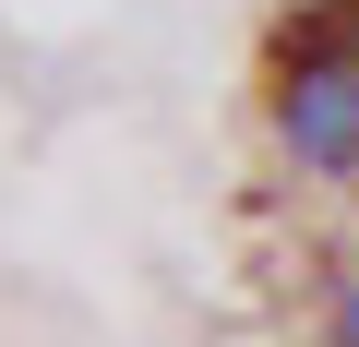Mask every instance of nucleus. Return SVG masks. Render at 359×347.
Returning <instances> with one entry per match:
<instances>
[{
	"label": "nucleus",
	"mask_w": 359,
	"mask_h": 347,
	"mask_svg": "<svg viewBox=\"0 0 359 347\" xmlns=\"http://www.w3.org/2000/svg\"><path fill=\"white\" fill-rule=\"evenodd\" d=\"M276 144L311 168V180H347L359 168V48L335 36H276Z\"/></svg>",
	"instance_id": "obj_1"
},
{
	"label": "nucleus",
	"mask_w": 359,
	"mask_h": 347,
	"mask_svg": "<svg viewBox=\"0 0 359 347\" xmlns=\"http://www.w3.org/2000/svg\"><path fill=\"white\" fill-rule=\"evenodd\" d=\"M299 36H335V48H359V0H311V13H287Z\"/></svg>",
	"instance_id": "obj_2"
},
{
	"label": "nucleus",
	"mask_w": 359,
	"mask_h": 347,
	"mask_svg": "<svg viewBox=\"0 0 359 347\" xmlns=\"http://www.w3.org/2000/svg\"><path fill=\"white\" fill-rule=\"evenodd\" d=\"M323 347H359V264H347L335 299H323Z\"/></svg>",
	"instance_id": "obj_3"
}]
</instances>
